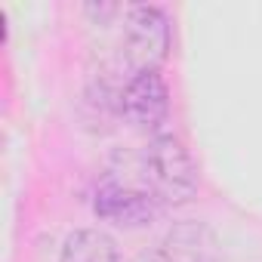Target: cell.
<instances>
[{
  "instance_id": "cell-1",
  "label": "cell",
  "mask_w": 262,
  "mask_h": 262,
  "mask_svg": "<svg viewBox=\"0 0 262 262\" xmlns=\"http://www.w3.org/2000/svg\"><path fill=\"white\" fill-rule=\"evenodd\" d=\"M142 185L161 207H182L198 194V164L179 136H155L142 151Z\"/></svg>"
},
{
  "instance_id": "cell-2",
  "label": "cell",
  "mask_w": 262,
  "mask_h": 262,
  "mask_svg": "<svg viewBox=\"0 0 262 262\" xmlns=\"http://www.w3.org/2000/svg\"><path fill=\"white\" fill-rule=\"evenodd\" d=\"M123 62L133 74L158 71L164 59L170 56V19L161 7L142 4L129 7L123 19V37H120Z\"/></svg>"
},
{
  "instance_id": "cell-3",
  "label": "cell",
  "mask_w": 262,
  "mask_h": 262,
  "mask_svg": "<svg viewBox=\"0 0 262 262\" xmlns=\"http://www.w3.org/2000/svg\"><path fill=\"white\" fill-rule=\"evenodd\" d=\"M93 210L102 222L120 225V228H145L161 216V204L158 198L139 182H129V179H102V185L96 188V201Z\"/></svg>"
},
{
  "instance_id": "cell-4",
  "label": "cell",
  "mask_w": 262,
  "mask_h": 262,
  "mask_svg": "<svg viewBox=\"0 0 262 262\" xmlns=\"http://www.w3.org/2000/svg\"><path fill=\"white\" fill-rule=\"evenodd\" d=\"M120 114L136 129H158L170 114V86L161 71L133 74L120 93Z\"/></svg>"
},
{
  "instance_id": "cell-5",
  "label": "cell",
  "mask_w": 262,
  "mask_h": 262,
  "mask_svg": "<svg viewBox=\"0 0 262 262\" xmlns=\"http://www.w3.org/2000/svg\"><path fill=\"white\" fill-rule=\"evenodd\" d=\"M155 253L161 256V262H219L222 259L216 231L198 219H182L170 225L167 234L158 241Z\"/></svg>"
},
{
  "instance_id": "cell-6",
  "label": "cell",
  "mask_w": 262,
  "mask_h": 262,
  "mask_svg": "<svg viewBox=\"0 0 262 262\" xmlns=\"http://www.w3.org/2000/svg\"><path fill=\"white\" fill-rule=\"evenodd\" d=\"M59 262H120V253L111 234L99 228H77L65 237Z\"/></svg>"
},
{
  "instance_id": "cell-7",
  "label": "cell",
  "mask_w": 262,
  "mask_h": 262,
  "mask_svg": "<svg viewBox=\"0 0 262 262\" xmlns=\"http://www.w3.org/2000/svg\"><path fill=\"white\" fill-rule=\"evenodd\" d=\"M136 262H161V256H158L155 250H145V253H139V256H136Z\"/></svg>"
}]
</instances>
